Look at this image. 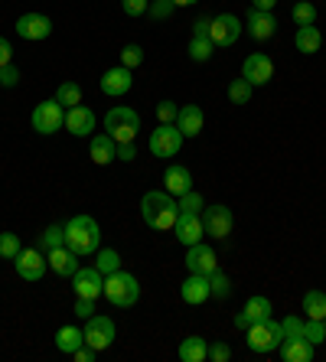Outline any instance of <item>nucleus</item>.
<instances>
[{"mask_svg":"<svg viewBox=\"0 0 326 362\" xmlns=\"http://www.w3.org/2000/svg\"><path fill=\"white\" fill-rule=\"evenodd\" d=\"M245 26H248L251 40H258V42L271 40V36L277 33V20H274V13H271V10H255V7H251L248 13H245Z\"/></svg>","mask_w":326,"mask_h":362,"instance_id":"obj_16","label":"nucleus"},{"mask_svg":"<svg viewBox=\"0 0 326 362\" xmlns=\"http://www.w3.org/2000/svg\"><path fill=\"white\" fill-rule=\"evenodd\" d=\"M173 10H176L173 0H151L147 13H151L153 20H170V17H173Z\"/></svg>","mask_w":326,"mask_h":362,"instance_id":"obj_40","label":"nucleus"},{"mask_svg":"<svg viewBox=\"0 0 326 362\" xmlns=\"http://www.w3.org/2000/svg\"><path fill=\"white\" fill-rule=\"evenodd\" d=\"M13 62V46L7 42V36H0V66H10Z\"/></svg>","mask_w":326,"mask_h":362,"instance_id":"obj_51","label":"nucleus"},{"mask_svg":"<svg viewBox=\"0 0 326 362\" xmlns=\"http://www.w3.org/2000/svg\"><path fill=\"white\" fill-rule=\"evenodd\" d=\"M141 62H144V49L137 46V42H131V46H124V49H121V66L137 69Z\"/></svg>","mask_w":326,"mask_h":362,"instance_id":"obj_41","label":"nucleus"},{"mask_svg":"<svg viewBox=\"0 0 326 362\" xmlns=\"http://www.w3.org/2000/svg\"><path fill=\"white\" fill-rule=\"evenodd\" d=\"M88 157H92L98 167H108L111 160H117V144L111 134H92L88 141Z\"/></svg>","mask_w":326,"mask_h":362,"instance_id":"obj_23","label":"nucleus"},{"mask_svg":"<svg viewBox=\"0 0 326 362\" xmlns=\"http://www.w3.org/2000/svg\"><path fill=\"white\" fill-rule=\"evenodd\" d=\"M209 359L212 362H228L232 359V346L228 343H212L209 346Z\"/></svg>","mask_w":326,"mask_h":362,"instance_id":"obj_47","label":"nucleus"},{"mask_svg":"<svg viewBox=\"0 0 326 362\" xmlns=\"http://www.w3.org/2000/svg\"><path fill=\"white\" fill-rule=\"evenodd\" d=\"M176 7H190V4H199V0H173Z\"/></svg>","mask_w":326,"mask_h":362,"instance_id":"obj_55","label":"nucleus"},{"mask_svg":"<svg viewBox=\"0 0 326 362\" xmlns=\"http://www.w3.org/2000/svg\"><path fill=\"white\" fill-rule=\"evenodd\" d=\"M212 52H216V46H212L209 36H192L190 40V59L192 62H209Z\"/></svg>","mask_w":326,"mask_h":362,"instance_id":"obj_31","label":"nucleus"},{"mask_svg":"<svg viewBox=\"0 0 326 362\" xmlns=\"http://www.w3.org/2000/svg\"><path fill=\"white\" fill-rule=\"evenodd\" d=\"M46 258H50V268L56 271L59 278H72V274L78 271V255L72 252L69 245H59V248H52Z\"/></svg>","mask_w":326,"mask_h":362,"instance_id":"obj_21","label":"nucleus"},{"mask_svg":"<svg viewBox=\"0 0 326 362\" xmlns=\"http://www.w3.org/2000/svg\"><path fill=\"white\" fill-rule=\"evenodd\" d=\"M20 252H23V245H20V235H17V232H0V258L13 262Z\"/></svg>","mask_w":326,"mask_h":362,"instance_id":"obj_34","label":"nucleus"},{"mask_svg":"<svg viewBox=\"0 0 326 362\" xmlns=\"http://www.w3.org/2000/svg\"><path fill=\"white\" fill-rule=\"evenodd\" d=\"M66 131L76 137H92L95 131V115L88 108H82V105H76V108H66Z\"/></svg>","mask_w":326,"mask_h":362,"instance_id":"obj_20","label":"nucleus"},{"mask_svg":"<svg viewBox=\"0 0 326 362\" xmlns=\"http://www.w3.org/2000/svg\"><path fill=\"white\" fill-rule=\"evenodd\" d=\"M105 131L115 137V144H124V141H134L137 131H141V115L127 105H117L105 115Z\"/></svg>","mask_w":326,"mask_h":362,"instance_id":"obj_5","label":"nucleus"},{"mask_svg":"<svg viewBox=\"0 0 326 362\" xmlns=\"http://www.w3.org/2000/svg\"><path fill=\"white\" fill-rule=\"evenodd\" d=\"M242 78L251 85H268L274 78V62L268 56H261V52H251L242 66Z\"/></svg>","mask_w":326,"mask_h":362,"instance_id":"obj_17","label":"nucleus"},{"mask_svg":"<svg viewBox=\"0 0 326 362\" xmlns=\"http://www.w3.org/2000/svg\"><path fill=\"white\" fill-rule=\"evenodd\" d=\"M163 189H167L170 196H183L192 189V177H190V167H183V163H170L167 173H163Z\"/></svg>","mask_w":326,"mask_h":362,"instance_id":"obj_22","label":"nucleus"},{"mask_svg":"<svg viewBox=\"0 0 326 362\" xmlns=\"http://www.w3.org/2000/svg\"><path fill=\"white\" fill-rule=\"evenodd\" d=\"M105 297H108L111 307L131 310V307L141 300V284H137L134 274H127V271H115V274L105 278Z\"/></svg>","mask_w":326,"mask_h":362,"instance_id":"obj_3","label":"nucleus"},{"mask_svg":"<svg viewBox=\"0 0 326 362\" xmlns=\"http://www.w3.org/2000/svg\"><path fill=\"white\" fill-rule=\"evenodd\" d=\"M115 320L111 317H105V313H92L88 320H85V343L92 346V349H108L111 343H115Z\"/></svg>","mask_w":326,"mask_h":362,"instance_id":"obj_9","label":"nucleus"},{"mask_svg":"<svg viewBox=\"0 0 326 362\" xmlns=\"http://www.w3.org/2000/svg\"><path fill=\"white\" fill-rule=\"evenodd\" d=\"M293 23L297 26H313L317 23V7L310 0H297L293 4Z\"/></svg>","mask_w":326,"mask_h":362,"instance_id":"obj_36","label":"nucleus"},{"mask_svg":"<svg viewBox=\"0 0 326 362\" xmlns=\"http://www.w3.org/2000/svg\"><path fill=\"white\" fill-rule=\"evenodd\" d=\"M216 268H219L216 252H212L206 242H196L186 248V271H190V274H212Z\"/></svg>","mask_w":326,"mask_h":362,"instance_id":"obj_15","label":"nucleus"},{"mask_svg":"<svg viewBox=\"0 0 326 362\" xmlns=\"http://www.w3.org/2000/svg\"><path fill=\"white\" fill-rule=\"evenodd\" d=\"M277 0H251V7L255 10H274Z\"/></svg>","mask_w":326,"mask_h":362,"instance_id":"obj_53","label":"nucleus"},{"mask_svg":"<svg viewBox=\"0 0 326 362\" xmlns=\"http://www.w3.org/2000/svg\"><path fill=\"white\" fill-rule=\"evenodd\" d=\"M209 17H199L196 23H192V36H209Z\"/></svg>","mask_w":326,"mask_h":362,"instance_id":"obj_52","label":"nucleus"},{"mask_svg":"<svg viewBox=\"0 0 326 362\" xmlns=\"http://www.w3.org/2000/svg\"><path fill=\"white\" fill-rule=\"evenodd\" d=\"M59 127H66V108L56 98H46L33 108V131L40 134H56Z\"/></svg>","mask_w":326,"mask_h":362,"instance_id":"obj_6","label":"nucleus"},{"mask_svg":"<svg viewBox=\"0 0 326 362\" xmlns=\"http://www.w3.org/2000/svg\"><path fill=\"white\" fill-rule=\"evenodd\" d=\"M251 323H248V317L245 313H235V329H248Z\"/></svg>","mask_w":326,"mask_h":362,"instance_id":"obj_54","label":"nucleus"},{"mask_svg":"<svg viewBox=\"0 0 326 362\" xmlns=\"http://www.w3.org/2000/svg\"><path fill=\"white\" fill-rule=\"evenodd\" d=\"M92 313H95V300H88V297H78V300H76V317L88 320Z\"/></svg>","mask_w":326,"mask_h":362,"instance_id":"obj_49","label":"nucleus"},{"mask_svg":"<svg viewBox=\"0 0 326 362\" xmlns=\"http://www.w3.org/2000/svg\"><path fill=\"white\" fill-rule=\"evenodd\" d=\"M238 36H242V20L235 17V13H219V17H212L209 40H212L216 49H228V46H235Z\"/></svg>","mask_w":326,"mask_h":362,"instance_id":"obj_7","label":"nucleus"},{"mask_svg":"<svg viewBox=\"0 0 326 362\" xmlns=\"http://www.w3.org/2000/svg\"><path fill=\"white\" fill-rule=\"evenodd\" d=\"M180 297H183L186 303H206L212 297V287H209V274H190V278L183 281V287H180Z\"/></svg>","mask_w":326,"mask_h":362,"instance_id":"obj_19","label":"nucleus"},{"mask_svg":"<svg viewBox=\"0 0 326 362\" xmlns=\"http://www.w3.org/2000/svg\"><path fill=\"white\" fill-rule=\"evenodd\" d=\"M95 268L108 278V274H115V271H121V255L115 252V248H105V252H98V262H95Z\"/></svg>","mask_w":326,"mask_h":362,"instance_id":"obj_37","label":"nucleus"},{"mask_svg":"<svg viewBox=\"0 0 326 362\" xmlns=\"http://www.w3.org/2000/svg\"><path fill=\"white\" fill-rule=\"evenodd\" d=\"M59 245H66V226H50L40 235V252L50 255L52 248H59Z\"/></svg>","mask_w":326,"mask_h":362,"instance_id":"obj_32","label":"nucleus"},{"mask_svg":"<svg viewBox=\"0 0 326 362\" xmlns=\"http://www.w3.org/2000/svg\"><path fill=\"white\" fill-rule=\"evenodd\" d=\"M173 232H176V238H180V242H183L186 248L206 238V228H202V219H199V216H192V212H180V216H176Z\"/></svg>","mask_w":326,"mask_h":362,"instance_id":"obj_18","label":"nucleus"},{"mask_svg":"<svg viewBox=\"0 0 326 362\" xmlns=\"http://www.w3.org/2000/svg\"><path fill=\"white\" fill-rule=\"evenodd\" d=\"M0 85L4 88H17L20 85V69L10 62V66H0Z\"/></svg>","mask_w":326,"mask_h":362,"instance_id":"obj_45","label":"nucleus"},{"mask_svg":"<svg viewBox=\"0 0 326 362\" xmlns=\"http://www.w3.org/2000/svg\"><path fill=\"white\" fill-rule=\"evenodd\" d=\"M293 46H297V52H303V56H313V52H320V46H323V33H320V26H301L297 30V36H293Z\"/></svg>","mask_w":326,"mask_h":362,"instance_id":"obj_26","label":"nucleus"},{"mask_svg":"<svg viewBox=\"0 0 326 362\" xmlns=\"http://www.w3.org/2000/svg\"><path fill=\"white\" fill-rule=\"evenodd\" d=\"M242 313L248 317V323L268 320V317H271V300H268V297H261V294H255V297H248V303H245Z\"/></svg>","mask_w":326,"mask_h":362,"instance_id":"obj_29","label":"nucleus"},{"mask_svg":"<svg viewBox=\"0 0 326 362\" xmlns=\"http://www.w3.org/2000/svg\"><path fill=\"white\" fill-rule=\"evenodd\" d=\"M176 115H180V108H176L173 101H160L157 105V121L160 124H176Z\"/></svg>","mask_w":326,"mask_h":362,"instance_id":"obj_44","label":"nucleus"},{"mask_svg":"<svg viewBox=\"0 0 326 362\" xmlns=\"http://www.w3.org/2000/svg\"><path fill=\"white\" fill-rule=\"evenodd\" d=\"M251 92H255V85L245 82V78H235V82L228 85V98H232V105H248Z\"/></svg>","mask_w":326,"mask_h":362,"instance_id":"obj_38","label":"nucleus"},{"mask_svg":"<svg viewBox=\"0 0 326 362\" xmlns=\"http://www.w3.org/2000/svg\"><path fill=\"white\" fill-rule=\"evenodd\" d=\"M209 287H212V297H216V300H226V297L232 294V281H228L226 271H219V268L209 274Z\"/></svg>","mask_w":326,"mask_h":362,"instance_id":"obj_35","label":"nucleus"},{"mask_svg":"<svg viewBox=\"0 0 326 362\" xmlns=\"http://www.w3.org/2000/svg\"><path fill=\"white\" fill-rule=\"evenodd\" d=\"M323 327H326V317H323Z\"/></svg>","mask_w":326,"mask_h":362,"instance_id":"obj_56","label":"nucleus"},{"mask_svg":"<svg viewBox=\"0 0 326 362\" xmlns=\"http://www.w3.org/2000/svg\"><path fill=\"white\" fill-rule=\"evenodd\" d=\"M151 7V0H121V10H124L127 17H144Z\"/></svg>","mask_w":326,"mask_h":362,"instance_id":"obj_46","label":"nucleus"},{"mask_svg":"<svg viewBox=\"0 0 326 362\" xmlns=\"http://www.w3.org/2000/svg\"><path fill=\"white\" fill-rule=\"evenodd\" d=\"M284 362H313V343L310 339H284L277 346Z\"/></svg>","mask_w":326,"mask_h":362,"instance_id":"obj_25","label":"nucleus"},{"mask_svg":"<svg viewBox=\"0 0 326 362\" xmlns=\"http://www.w3.org/2000/svg\"><path fill=\"white\" fill-rule=\"evenodd\" d=\"M141 216L151 228L167 232V228L176 226L180 202H173V196H170L167 189H151V193H144V199H141Z\"/></svg>","mask_w":326,"mask_h":362,"instance_id":"obj_1","label":"nucleus"},{"mask_svg":"<svg viewBox=\"0 0 326 362\" xmlns=\"http://www.w3.org/2000/svg\"><path fill=\"white\" fill-rule=\"evenodd\" d=\"M95 356H98V349H92L88 343H82L76 353H72V359H76V362H95Z\"/></svg>","mask_w":326,"mask_h":362,"instance_id":"obj_50","label":"nucleus"},{"mask_svg":"<svg viewBox=\"0 0 326 362\" xmlns=\"http://www.w3.org/2000/svg\"><path fill=\"white\" fill-rule=\"evenodd\" d=\"M137 157V147H134V141H124V144H117V160H124V163H131Z\"/></svg>","mask_w":326,"mask_h":362,"instance_id":"obj_48","label":"nucleus"},{"mask_svg":"<svg viewBox=\"0 0 326 362\" xmlns=\"http://www.w3.org/2000/svg\"><path fill=\"white\" fill-rule=\"evenodd\" d=\"M13 268H17V274L23 281H40L46 271H50V258H46V252H40V248H23V252L13 258Z\"/></svg>","mask_w":326,"mask_h":362,"instance_id":"obj_11","label":"nucleus"},{"mask_svg":"<svg viewBox=\"0 0 326 362\" xmlns=\"http://www.w3.org/2000/svg\"><path fill=\"white\" fill-rule=\"evenodd\" d=\"M202 124H206V115H202L199 105H183L180 115H176V127L183 131V137L202 134Z\"/></svg>","mask_w":326,"mask_h":362,"instance_id":"obj_24","label":"nucleus"},{"mask_svg":"<svg viewBox=\"0 0 326 362\" xmlns=\"http://www.w3.org/2000/svg\"><path fill=\"white\" fill-rule=\"evenodd\" d=\"M303 339H310L313 346H320L326 339V327L323 320H307V327H303Z\"/></svg>","mask_w":326,"mask_h":362,"instance_id":"obj_43","label":"nucleus"},{"mask_svg":"<svg viewBox=\"0 0 326 362\" xmlns=\"http://www.w3.org/2000/svg\"><path fill=\"white\" fill-rule=\"evenodd\" d=\"M151 153L153 157H176L183 147V131L176 124H157V131H151Z\"/></svg>","mask_w":326,"mask_h":362,"instance_id":"obj_10","label":"nucleus"},{"mask_svg":"<svg viewBox=\"0 0 326 362\" xmlns=\"http://www.w3.org/2000/svg\"><path fill=\"white\" fill-rule=\"evenodd\" d=\"M199 219H202V228H206V235H212L216 242H222V238L232 235V209L228 206H206V209L199 212Z\"/></svg>","mask_w":326,"mask_h":362,"instance_id":"obj_8","label":"nucleus"},{"mask_svg":"<svg viewBox=\"0 0 326 362\" xmlns=\"http://www.w3.org/2000/svg\"><path fill=\"white\" fill-rule=\"evenodd\" d=\"M82 343H85V329H78V327H59V333H56L59 353H69V356H72Z\"/></svg>","mask_w":326,"mask_h":362,"instance_id":"obj_28","label":"nucleus"},{"mask_svg":"<svg viewBox=\"0 0 326 362\" xmlns=\"http://www.w3.org/2000/svg\"><path fill=\"white\" fill-rule=\"evenodd\" d=\"M56 101L62 108H76V105H82V88L76 82H62L56 92Z\"/></svg>","mask_w":326,"mask_h":362,"instance_id":"obj_33","label":"nucleus"},{"mask_svg":"<svg viewBox=\"0 0 326 362\" xmlns=\"http://www.w3.org/2000/svg\"><path fill=\"white\" fill-rule=\"evenodd\" d=\"M248 349L251 353H261V356H268V353H277V346L284 343V327L277 320H261V323H251L248 329Z\"/></svg>","mask_w":326,"mask_h":362,"instance_id":"obj_4","label":"nucleus"},{"mask_svg":"<svg viewBox=\"0 0 326 362\" xmlns=\"http://www.w3.org/2000/svg\"><path fill=\"white\" fill-rule=\"evenodd\" d=\"M66 245L78 255V258L95 255L98 252V245H101L98 222H95L92 216H72V219L66 222Z\"/></svg>","mask_w":326,"mask_h":362,"instance_id":"obj_2","label":"nucleus"},{"mask_svg":"<svg viewBox=\"0 0 326 362\" xmlns=\"http://www.w3.org/2000/svg\"><path fill=\"white\" fill-rule=\"evenodd\" d=\"M281 327H284V339H303V327H307V320H301V317H293L291 313Z\"/></svg>","mask_w":326,"mask_h":362,"instance_id":"obj_42","label":"nucleus"},{"mask_svg":"<svg viewBox=\"0 0 326 362\" xmlns=\"http://www.w3.org/2000/svg\"><path fill=\"white\" fill-rule=\"evenodd\" d=\"M180 359L183 362H206L209 359V343L202 337H186L180 343Z\"/></svg>","mask_w":326,"mask_h":362,"instance_id":"obj_27","label":"nucleus"},{"mask_svg":"<svg viewBox=\"0 0 326 362\" xmlns=\"http://www.w3.org/2000/svg\"><path fill=\"white\" fill-rule=\"evenodd\" d=\"M202 209H206V199H202L196 189H190V193L180 196V212H192V216H199Z\"/></svg>","mask_w":326,"mask_h":362,"instance_id":"obj_39","label":"nucleus"},{"mask_svg":"<svg viewBox=\"0 0 326 362\" xmlns=\"http://www.w3.org/2000/svg\"><path fill=\"white\" fill-rule=\"evenodd\" d=\"M303 313H307V320H323L326 317V294L323 291H307V294H303Z\"/></svg>","mask_w":326,"mask_h":362,"instance_id":"obj_30","label":"nucleus"},{"mask_svg":"<svg viewBox=\"0 0 326 362\" xmlns=\"http://www.w3.org/2000/svg\"><path fill=\"white\" fill-rule=\"evenodd\" d=\"M131 85H134V69H127V66H115L101 76V92L108 95V98H121V95H127L131 92Z\"/></svg>","mask_w":326,"mask_h":362,"instance_id":"obj_14","label":"nucleus"},{"mask_svg":"<svg viewBox=\"0 0 326 362\" xmlns=\"http://www.w3.org/2000/svg\"><path fill=\"white\" fill-rule=\"evenodd\" d=\"M72 287H76V297H88V300H98L101 294H105V274H101L98 268H82L78 264V271L72 274Z\"/></svg>","mask_w":326,"mask_h":362,"instance_id":"obj_12","label":"nucleus"},{"mask_svg":"<svg viewBox=\"0 0 326 362\" xmlns=\"http://www.w3.org/2000/svg\"><path fill=\"white\" fill-rule=\"evenodd\" d=\"M17 36L20 40H30V42H40L46 40V36L52 33V20L46 17V13H23V17L17 20Z\"/></svg>","mask_w":326,"mask_h":362,"instance_id":"obj_13","label":"nucleus"}]
</instances>
